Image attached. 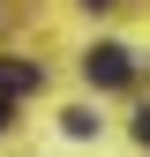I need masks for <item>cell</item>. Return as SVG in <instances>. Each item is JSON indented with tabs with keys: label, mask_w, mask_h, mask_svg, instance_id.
Here are the masks:
<instances>
[{
	"label": "cell",
	"mask_w": 150,
	"mask_h": 157,
	"mask_svg": "<svg viewBox=\"0 0 150 157\" xmlns=\"http://www.w3.org/2000/svg\"><path fill=\"white\" fill-rule=\"evenodd\" d=\"M83 75L98 90H128V82H135V60H128V45H90L83 52Z\"/></svg>",
	"instance_id": "6da1fadb"
},
{
	"label": "cell",
	"mask_w": 150,
	"mask_h": 157,
	"mask_svg": "<svg viewBox=\"0 0 150 157\" xmlns=\"http://www.w3.org/2000/svg\"><path fill=\"white\" fill-rule=\"evenodd\" d=\"M83 8H112V0H83Z\"/></svg>",
	"instance_id": "5b68a950"
},
{
	"label": "cell",
	"mask_w": 150,
	"mask_h": 157,
	"mask_svg": "<svg viewBox=\"0 0 150 157\" xmlns=\"http://www.w3.org/2000/svg\"><path fill=\"white\" fill-rule=\"evenodd\" d=\"M0 127H8V105H0Z\"/></svg>",
	"instance_id": "8992f818"
},
{
	"label": "cell",
	"mask_w": 150,
	"mask_h": 157,
	"mask_svg": "<svg viewBox=\"0 0 150 157\" xmlns=\"http://www.w3.org/2000/svg\"><path fill=\"white\" fill-rule=\"evenodd\" d=\"M38 82H45V75H38L30 60H0V105H15V97L38 90Z\"/></svg>",
	"instance_id": "7a4b0ae2"
},
{
	"label": "cell",
	"mask_w": 150,
	"mask_h": 157,
	"mask_svg": "<svg viewBox=\"0 0 150 157\" xmlns=\"http://www.w3.org/2000/svg\"><path fill=\"white\" fill-rule=\"evenodd\" d=\"M60 120H68V135H98V112H90V105H75V112H60Z\"/></svg>",
	"instance_id": "3957f363"
},
{
	"label": "cell",
	"mask_w": 150,
	"mask_h": 157,
	"mask_svg": "<svg viewBox=\"0 0 150 157\" xmlns=\"http://www.w3.org/2000/svg\"><path fill=\"white\" fill-rule=\"evenodd\" d=\"M135 142H143V150H150V105H143V112H135Z\"/></svg>",
	"instance_id": "277c9868"
}]
</instances>
